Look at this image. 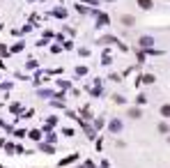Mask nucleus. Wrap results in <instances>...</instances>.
<instances>
[{
  "instance_id": "nucleus-1",
  "label": "nucleus",
  "mask_w": 170,
  "mask_h": 168,
  "mask_svg": "<svg viewBox=\"0 0 170 168\" xmlns=\"http://www.w3.org/2000/svg\"><path fill=\"white\" fill-rule=\"evenodd\" d=\"M138 5L143 9H152V0H138Z\"/></svg>"
},
{
  "instance_id": "nucleus-2",
  "label": "nucleus",
  "mask_w": 170,
  "mask_h": 168,
  "mask_svg": "<svg viewBox=\"0 0 170 168\" xmlns=\"http://www.w3.org/2000/svg\"><path fill=\"white\" fill-rule=\"evenodd\" d=\"M161 113L166 115V118H170V106H161Z\"/></svg>"
},
{
  "instance_id": "nucleus-3",
  "label": "nucleus",
  "mask_w": 170,
  "mask_h": 168,
  "mask_svg": "<svg viewBox=\"0 0 170 168\" xmlns=\"http://www.w3.org/2000/svg\"><path fill=\"white\" fill-rule=\"evenodd\" d=\"M129 115H131V118H140V111H136V108H133V111H129Z\"/></svg>"
}]
</instances>
